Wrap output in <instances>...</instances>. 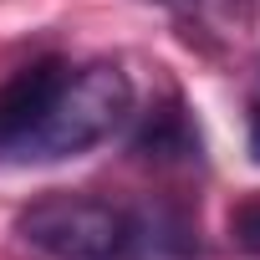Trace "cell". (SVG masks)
Instances as JSON below:
<instances>
[{"instance_id":"obj_3","label":"cell","mask_w":260,"mask_h":260,"mask_svg":"<svg viewBox=\"0 0 260 260\" xmlns=\"http://www.w3.org/2000/svg\"><path fill=\"white\" fill-rule=\"evenodd\" d=\"M133 153L153 158V164H194L199 158V127L189 122V112L179 102L143 112V127L133 138Z\"/></svg>"},{"instance_id":"obj_5","label":"cell","mask_w":260,"mask_h":260,"mask_svg":"<svg viewBox=\"0 0 260 260\" xmlns=\"http://www.w3.org/2000/svg\"><path fill=\"white\" fill-rule=\"evenodd\" d=\"M245 143H250V158L260 164V92L250 97V117H245Z\"/></svg>"},{"instance_id":"obj_2","label":"cell","mask_w":260,"mask_h":260,"mask_svg":"<svg viewBox=\"0 0 260 260\" xmlns=\"http://www.w3.org/2000/svg\"><path fill=\"white\" fill-rule=\"evenodd\" d=\"M16 230L31 250L51 260H127L138 250L169 245L158 235V219L127 209L107 194H82V189L41 194L36 204L21 209Z\"/></svg>"},{"instance_id":"obj_4","label":"cell","mask_w":260,"mask_h":260,"mask_svg":"<svg viewBox=\"0 0 260 260\" xmlns=\"http://www.w3.org/2000/svg\"><path fill=\"white\" fill-rule=\"evenodd\" d=\"M230 240H235L245 255H260V194L245 199V204L230 214Z\"/></svg>"},{"instance_id":"obj_1","label":"cell","mask_w":260,"mask_h":260,"mask_svg":"<svg viewBox=\"0 0 260 260\" xmlns=\"http://www.w3.org/2000/svg\"><path fill=\"white\" fill-rule=\"evenodd\" d=\"M133 117L117 61H36L0 87V164H61Z\"/></svg>"}]
</instances>
